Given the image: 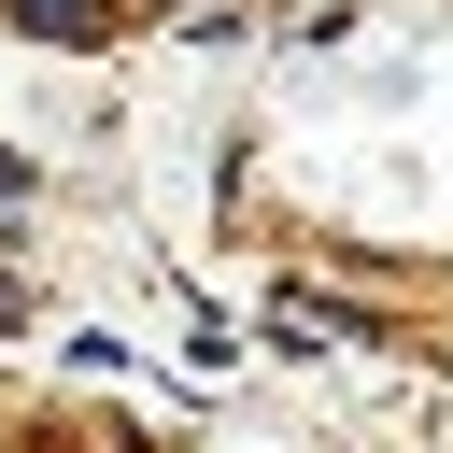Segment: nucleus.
Masks as SVG:
<instances>
[{"label": "nucleus", "instance_id": "f257e3e1", "mask_svg": "<svg viewBox=\"0 0 453 453\" xmlns=\"http://www.w3.org/2000/svg\"><path fill=\"white\" fill-rule=\"evenodd\" d=\"M28 28H99V0H14Z\"/></svg>", "mask_w": 453, "mask_h": 453}]
</instances>
